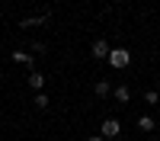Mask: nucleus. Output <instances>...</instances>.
Instances as JSON below:
<instances>
[{
	"mask_svg": "<svg viewBox=\"0 0 160 141\" xmlns=\"http://www.w3.org/2000/svg\"><path fill=\"white\" fill-rule=\"evenodd\" d=\"M106 58H109V64H112L115 71H122V68L131 64V55H128L125 48H109V55H106Z\"/></svg>",
	"mask_w": 160,
	"mask_h": 141,
	"instance_id": "f257e3e1",
	"label": "nucleus"
},
{
	"mask_svg": "<svg viewBox=\"0 0 160 141\" xmlns=\"http://www.w3.org/2000/svg\"><path fill=\"white\" fill-rule=\"evenodd\" d=\"M118 132H122V125H118L115 119H106L102 122V138H115Z\"/></svg>",
	"mask_w": 160,
	"mask_h": 141,
	"instance_id": "f03ea898",
	"label": "nucleus"
},
{
	"mask_svg": "<svg viewBox=\"0 0 160 141\" xmlns=\"http://www.w3.org/2000/svg\"><path fill=\"white\" fill-rule=\"evenodd\" d=\"M93 55H96V58H106V55H109V45H106L102 38H96V42H93Z\"/></svg>",
	"mask_w": 160,
	"mask_h": 141,
	"instance_id": "7ed1b4c3",
	"label": "nucleus"
},
{
	"mask_svg": "<svg viewBox=\"0 0 160 141\" xmlns=\"http://www.w3.org/2000/svg\"><path fill=\"white\" fill-rule=\"evenodd\" d=\"M13 61L22 64V68H32V55H26V51H13Z\"/></svg>",
	"mask_w": 160,
	"mask_h": 141,
	"instance_id": "20e7f679",
	"label": "nucleus"
},
{
	"mask_svg": "<svg viewBox=\"0 0 160 141\" xmlns=\"http://www.w3.org/2000/svg\"><path fill=\"white\" fill-rule=\"evenodd\" d=\"M112 96H115L118 103H128V99H131V90H128V87H115V90H112Z\"/></svg>",
	"mask_w": 160,
	"mask_h": 141,
	"instance_id": "39448f33",
	"label": "nucleus"
},
{
	"mask_svg": "<svg viewBox=\"0 0 160 141\" xmlns=\"http://www.w3.org/2000/svg\"><path fill=\"white\" fill-rule=\"evenodd\" d=\"M154 119H151V115H141V119H138V128H141V132H154Z\"/></svg>",
	"mask_w": 160,
	"mask_h": 141,
	"instance_id": "423d86ee",
	"label": "nucleus"
},
{
	"mask_svg": "<svg viewBox=\"0 0 160 141\" xmlns=\"http://www.w3.org/2000/svg\"><path fill=\"white\" fill-rule=\"evenodd\" d=\"M42 83H45V77L38 74V71H32V74H29V87H35V90H38Z\"/></svg>",
	"mask_w": 160,
	"mask_h": 141,
	"instance_id": "0eeeda50",
	"label": "nucleus"
},
{
	"mask_svg": "<svg viewBox=\"0 0 160 141\" xmlns=\"http://www.w3.org/2000/svg\"><path fill=\"white\" fill-rule=\"evenodd\" d=\"M112 93V83H96V96H109Z\"/></svg>",
	"mask_w": 160,
	"mask_h": 141,
	"instance_id": "6e6552de",
	"label": "nucleus"
},
{
	"mask_svg": "<svg viewBox=\"0 0 160 141\" xmlns=\"http://www.w3.org/2000/svg\"><path fill=\"white\" fill-rule=\"evenodd\" d=\"M144 99H148V103H151V106H154V103L160 99V93H157V90H144Z\"/></svg>",
	"mask_w": 160,
	"mask_h": 141,
	"instance_id": "1a4fd4ad",
	"label": "nucleus"
},
{
	"mask_svg": "<svg viewBox=\"0 0 160 141\" xmlns=\"http://www.w3.org/2000/svg\"><path fill=\"white\" fill-rule=\"evenodd\" d=\"M35 106H38V109H45V106H48V96H45V93H38V96H35Z\"/></svg>",
	"mask_w": 160,
	"mask_h": 141,
	"instance_id": "9d476101",
	"label": "nucleus"
},
{
	"mask_svg": "<svg viewBox=\"0 0 160 141\" xmlns=\"http://www.w3.org/2000/svg\"><path fill=\"white\" fill-rule=\"evenodd\" d=\"M87 141H106V138H87Z\"/></svg>",
	"mask_w": 160,
	"mask_h": 141,
	"instance_id": "9b49d317",
	"label": "nucleus"
},
{
	"mask_svg": "<svg viewBox=\"0 0 160 141\" xmlns=\"http://www.w3.org/2000/svg\"><path fill=\"white\" fill-rule=\"evenodd\" d=\"M106 141H118V138H106Z\"/></svg>",
	"mask_w": 160,
	"mask_h": 141,
	"instance_id": "f8f14e48",
	"label": "nucleus"
}]
</instances>
